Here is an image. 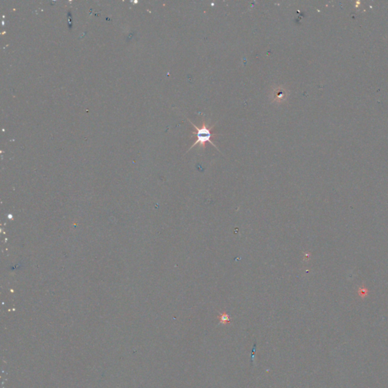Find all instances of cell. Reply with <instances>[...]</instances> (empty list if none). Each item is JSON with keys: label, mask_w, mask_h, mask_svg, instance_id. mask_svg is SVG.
<instances>
[{"label": "cell", "mask_w": 388, "mask_h": 388, "mask_svg": "<svg viewBox=\"0 0 388 388\" xmlns=\"http://www.w3.org/2000/svg\"><path fill=\"white\" fill-rule=\"evenodd\" d=\"M255 349H256V344H254V347H253V355L251 356V362H253V354H254Z\"/></svg>", "instance_id": "obj_4"}, {"label": "cell", "mask_w": 388, "mask_h": 388, "mask_svg": "<svg viewBox=\"0 0 388 388\" xmlns=\"http://www.w3.org/2000/svg\"><path fill=\"white\" fill-rule=\"evenodd\" d=\"M218 319H219L220 322L222 324H227L230 322V316L228 315V314L225 313V312L221 313V315L218 316Z\"/></svg>", "instance_id": "obj_3"}, {"label": "cell", "mask_w": 388, "mask_h": 388, "mask_svg": "<svg viewBox=\"0 0 388 388\" xmlns=\"http://www.w3.org/2000/svg\"><path fill=\"white\" fill-rule=\"evenodd\" d=\"M274 98H275V101H281V100H283L284 98H286V93L282 89H277L276 91H275Z\"/></svg>", "instance_id": "obj_2"}, {"label": "cell", "mask_w": 388, "mask_h": 388, "mask_svg": "<svg viewBox=\"0 0 388 388\" xmlns=\"http://www.w3.org/2000/svg\"><path fill=\"white\" fill-rule=\"evenodd\" d=\"M189 122H190V123L194 126V127L195 129L194 131L191 132V134H192V137H196V141H195L194 143L191 146L190 148L188 149V152H189L191 149H193L194 147H196V145H199V147H200L203 148V149H206V143H211L213 147L218 150V147H216L215 144L211 141V139L214 138V137L217 135V134L211 133V130H212L215 125L211 126V127H209V126L206 125L204 119H203V123H202V126H201V127H197V126L195 125L194 123H192L190 121H189Z\"/></svg>", "instance_id": "obj_1"}]
</instances>
